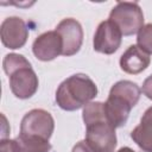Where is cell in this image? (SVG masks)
Masks as SVG:
<instances>
[{"instance_id": "1", "label": "cell", "mask_w": 152, "mask_h": 152, "mask_svg": "<svg viewBox=\"0 0 152 152\" xmlns=\"http://www.w3.org/2000/svg\"><path fill=\"white\" fill-rule=\"evenodd\" d=\"M82 118L86 125V141L96 152H114L116 147L115 128L109 124L104 102H89L83 107Z\"/></svg>"}, {"instance_id": "2", "label": "cell", "mask_w": 152, "mask_h": 152, "mask_svg": "<svg viewBox=\"0 0 152 152\" xmlns=\"http://www.w3.org/2000/svg\"><path fill=\"white\" fill-rule=\"evenodd\" d=\"M141 89L139 86L128 80H121L114 83L104 102L106 116L114 128L126 125L131 109L138 103Z\"/></svg>"}, {"instance_id": "3", "label": "cell", "mask_w": 152, "mask_h": 152, "mask_svg": "<svg viewBox=\"0 0 152 152\" xmlns=\"http://www.w3.org/2000/svg\"><path fill=\"white\" fill-rule=\"evenodd\" d=\"M96 95L97 87L95 82L86 74H75L58 86L55 100L63 110L74 112L91 102Z\"/></svg>"}, {"instance_id": "4", "label": "cell", "mask_w": 152, "mask_h": 152, "mask_svg": "<svg viewBox=\"0 0 152 152\" xmlns=\"http://www.w3.org/2000/svg\"><path fill=\"white\" fill-rule=\"evenodd\" d=\"M109 20L119 27L122 36H133L144 26V13L135 1H119L112 8Z\"/></svg>"}, {"instance_id": "5", "label": "cell", "mask_w": 152, "mask_h": 152, "mask_svg": "<svg viewBox=\"0 0 152 152\" xmlns=\"http://www.w3.org/2000/svg\"><path fill=\"white\" fill-rule=\"evenodd\" d=\"M53 129L55 120L52 115L45 109L36 108L27 112L21 119L19 134L50 140Z\"/></svg>"}, {"instance_id": "6", "label": "cell", "mask_w": 152, "mask_h": 152, "mask_svg": "<svg viewBox=\"0 0 152 152\" xmlns=\"http://www.w3.org/2000/svg\"><path fill=\"white\" fill-rule=\"evenodd\" d=\"M10 88L13 95L18 99L26 100L32 97L38 90V76L32 69L31 64L21 66L8 75Z\"/></svg>"}, {"instance_id": "7", "label": "cell", "mask_w": 152, "mask_h": 152, "mask_svg": "<svg viewBox=\"0 0 152 152\" xmlns=\"http://www.w3.org/2000/svg\"><path fill=\"white\" fill-rule=\"evenodd\" d=\"M121 40H122L121 31L113 21L107 19L99 24L94 34L93 46L96 52L112 55L118 51V49L121 45Z\"/></svg>"}, {"instance_id": "8", "label": "cell", "mask_w": 152, "mask_h": 152, "mask_svg": "<svg viewBox=\"0 0 152 152\" xmlns=\"http://www.w3.org/2000/svg\"><path fill=\"white\" fill-rule=\"evenodd\" d=\"M0 37L4 46L11 50L23 48L28 38V27L19 17L6 18L0 26Z\"/></svg>"}, {"instance_id": "9", "label": "cell", "mask_w": 152, "mask_h": 152, "mask_svg": "<svg viewBox=\"0 0 152 152\" xmlns=\"http://www.w3.org/2000/svg\"><path fill=\"white\" fill-rule=\"evenodd\" d=\"M63 42V56L76 55L83 43V28L82 25L74 18H65L56 26L55 30Z\"/></svg>"}, {"instance_id": "10", "label": "cell", "mask_w": 152, "mask_h": 152, "mask_svg": "<svg viewBox=\"0 0 152 152\" xmlns=\"http://www.w3.org/2000/svg\"><path fill=\"white\" fill-rule=\"evenodd\" d=\"M32 52L39 61L49 62L57 58L63 52V42L56 31H46L39 34L33 44Z\"/></svg>"}, {"instance_id": "11", "label": "cell", "mask_w": 152, "mask_h": 152, "mask_svg": "<svg viewBox=\"0 0 152 152\" xmlns=\"http://www.w3.org/2000/svg\"><path fill=\"white\" fill-rule=\"evenodd\" d=\"M151 63L150 55L142 51L138 45H131L120 57V68L122 71L137 75L148 68Z\"/></svg>"}, {"instance_id": "12", "label": "cell", "mask_w": 152, "mask_h": 152, "mask_svg": "<svg viewBox=\"0 0 152 152\" xmlns=\"http://www.w3.org/2000/svg\"><path fill=\"white\" fill-rule=\"evenodd\" d=\"M131 138L144 152H152V106L145 110L140 124L132 129Z\"/></svg>"}, {"instance_id": "13", "label": "cell", "mask_w": 152, "mask_h": 152, "mask_svg": "<svg viewBox=\"0 0 152 152\" xmlns=\"http://www.w3.org/2000/svg\"><path fill=\"white\" fill-rule=\"evenodd\" d=\"M15 140L18 141L21 152H50L52 147L49 140L36 137L18 134Z\"/></svg>"}, {"instance_id": "14", "label": "cell", "mask_w": 152, "mask_h": 152, "mask_svg": "<svg viewBox=\"0 0 152 152\" xmlns=\"http://www.w3.org/2000/svg\"><path fill=\"white\" fill-rule=\"evenodd\" d=\"M31 64L26 57H24L23 55H19V53H7L5 57H4V61H2V69L5 71V74L8 76L12 71L21 68V66H25V65H28Z\"/></svg>"}, {"instance_id": "15", "label": "cell", "mask_w": 152, "mask_h": 152, "mask_svg": "<svg viewBox=\"0 0 152 152\" xmlns=\"http://www.w3.org/2000/svg\"><path fill=\"white\" fill-rule=\"evenodd\" d=\"M137 45L147 55H152V23L144 25L137 36Z\"/></svg>"}, {"instance_id": "16", "label": "cell", "mask_w": 152, "mask_h": 152, "mask_svg": "<svg viewBox=\"0 0 152 152\" xmlns=\"http://www.w3.org/2000/svg\"><path fill=\"white\" fill-rule=\"evenodd\" d=\"M0 152H21L20 146L15 139H1Z\"/></svg>"}, {"instance_id": "17", "label": "cell", "mask_w": 152, "mask_h": 152, "mask_svg": "<svg viewBox=\"0 0 152 152\" xmlns=\"http://www.w3.org/2000/svg\"><path fill=\"white\" fill-rule=\"evenodd\" d=\"M141 91H142V94H144L147 99L152 100V74H151L150 76H147V77L145 78V81L142 82Z\"/></svg>"}, {"instance_id": "18", "label": "cell", "mask_w": 152, "mask_h": 152, "mask_svg": "<svg viewBox=\"0 0 152 152\" xmlns=\"http://www.w3.org/2000/svg\"><path fill=\"white\" fill-rule=\"evenodd\" d=\"M71 152H96L86 140L78 141L71 150Z\"/></svg>"}, {"instance_id": "19", "label": "cell", "mask_w": 152, "mask_h": 152, "mask_svg": "<svg viewBox=\"0 0 152 152\" xmlns=\"http://www.w3.org/2000/svg\"><path fill=\"white\" fill-rule=\"evenodd\" d=\"M116 152H135L134 150H132L131 147H127V146H125V147H121V148H119Z\"/></svg>"}]
</instances>
